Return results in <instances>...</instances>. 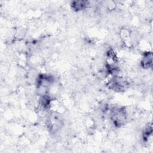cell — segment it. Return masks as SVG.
<instances>
[{
    "label": "cell",
    "mask_w": 153,
    "mask_h": 153,
    "mask_svg": "<svg viewBox=\"0 0 153 153\" xmlns=\"http://www.w3.org/2000/svg\"><path fill=\"white\" fill-rule=\"evenodd\" d=\"M127 112L124 107L115 106L110 111V119L117 127H120L127 121Z\"/></svg>",
    "instance_id": "1"
},
{
    "label": "cell",
    "mask_w": 153,
    "mask_h": 153,
    "mask_svg": "<svg viewBox=\"0 0 153 153\" xmlns=\"http://www.w3.org/2000/svg\"><path fill=\"white\" fill-rule=\"evenodd\" d=\"M107 85L109 89L114 91L121 92L124 91L129 87L130 82L123 76L114 75L110 79Z\"/></svg>",
    "instance_id": "2"
},
{
    "label": "cell",
    "mask_w": 153,
    "mask_h": 153,
    "mask_svg": "<svg viewBox=\"0 0 153 153\" xmlns=\"http://www.w3.org/2000/svg\"><path fill=\"white\" fill-rule=\"evenodd\" d=\"M47 125L48 128L53 132L57 131L62 125V121L57 114H50L47 118Z\"/></svg>",
    "instance_id": "3"
},
{
    "label": "cell",
    "mask_w": 153,
    "mask_h": 153,
    "mask_svg": "<svg viewBox=\"0 0 153 153\" xmlns=\"http://www.w3.org/2000/svg\"><path fill=\"white\" fill-rule=\"evenodd\" d=\"M152 53L151 51H146L143 53L140 64L143 69H148L152 66Z\"/></svg>",
    "instance_id": "4"
},
{
    "label": "cell",
    "mask_w": 153,
    "mask_h": 153,
    "mask_svg": "<svg viewBox=\"0 0 153 153\" xmlns=\"http://www.w3.org/2000/svg\"><path fill=\"white\" fill-rule=\"evenodd\" d=\"M90 2L88 1H83V0H78V1H74L71 2V8L75 11H80L82 10H84L87 8L89 5Z\"/></svg>",
    "instance_id": "5"
}]
</instances>
